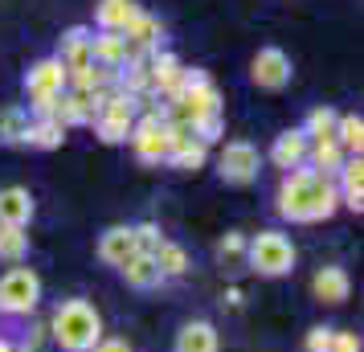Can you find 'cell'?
Returning a JSON list of instances; mask_svg holds the SVG:
<instances>
[{
  "instance_id": "26",
  "label": "cell",
  "mask_w": 364,
  "mask_h": 352,
  "mask_svg": "<svg viewBox=\"0 0 364 352\" xmlns=\"http://www.w3.org/2000/svg\"><path fill=\"white\" fill-rule=\"evenodd\" d=\"M25 132H29V111L25 107H0V144L4 148H21L25 144Z\"/></svg>"
},
{
  "instance_id": "40",
  "label": "cell",
  "mask_w": 364,
  "mask_h": 352,
  "mask_svg": "<svg viewBox=\"0 0 364 352\" xmlns=\"http://www.w3.org/2000/svg\"><path fill=\"white\" fill-rule=\"evenodd\" d=\"M0 352H17V344H13L9 336H0Z\"/></svg>"
},
{
  "instance_id": "19",
  "label": "cell",
  "mask_w": 364,
  "mask_h": 352,
  "mask_svg": "<svg viewBox=\"0 0 364 352\" xmlns=\"http://www.w3.org/2000/svg\"><path fill=\"white\" fill-rule=\"evenodd\" d=\"M37 213L33 205V193L21 185H9L0 188V225H29Z\"/></svg>"
},
{
  "instance_id": "7",
  "label": "cell",
  "mask_w": 364,
  "mask_h": 352,
  "mask_svg": "<svg viewBox=\"0 0 364 352\" xmlns=\"http://www.w3.org/2000/svg\"><path fill=\"white\" fill-rule=\"evenodd\" d=\"M258 168H262V156H258V148L250 139H230V144H221V151H217V176L233 188L254 185L258 181Z\"/></svg>"
},
{
  "instance_id": "30",
  "label": "cell",
  "mask_w": 364,
  "mask_h": 352,
  "mask_svg": "<svg viewBox=\"0 0 364 352\" xmlns=\"http://www.w3.org/2000/svg\"><path fill=\"white\" fill-rule=\"evenodd\" d=\"M151 258H156V267H160V274H164V279H181V274H188V254H184V246L168 242V238L156 246V254H151Z\"/></svg>"
},
{
  "instance_id": "11",
  "label": "cell",
  "mask_w": 364,
  "mask_h": 352,
  "mask_svg": "<svg viewBox=\"0 0 364 352\" xmlns=\"http://www.w3.org/2000/svg\"><path fill=\"white\" fill-rule=\"evenodd\" d=\"M123 41H127V62H135V58H151V53L160 50V41H164V25H160V17H151V13H135V21L123 29ZM123 62V66H127Z\"/></svg>"
},
{
  "instance_id": "6",
  "label": "cell",
  "mask_w": 364,
  "mask_h": 352,
  "mask_svg": "<svg viewBox=\"0 0 364 352\" xmlns=\"http://www.w3.org/2000/svg\"><path fill=\"white\" fill-rule=\"evenodd\" d=\"M135 99L127 95V90H119V86H111L107 95H102V107L99 115H95V135H99L102 144H127V135H132L135 127Z\"/></svg>"
},
{
  "instance_id": "33",
  "label": "cell",
  "mask_w": 364,
  "mask_h": 352,
  "mask_svg": "<svg viewBox=\"0 0 364 352\" xmlns=\"http://www.w3.org/2000/svg\"><path fill=\"white\" fill-rule=\"evenodd\" d=\"M193 135H197V139L205 144V148H209V144H217V139L225 135V115L217 111V115H205V119H197V123H193Z\"/></svg>"
},
{
  "instance_id": "16",
  "label": "cell",
  "mask_w": 364,
  "mask_h": 352,
  "mask_svg": "<svg viewBox=\"0 0 364 352\" xmlns=\"http://www.w3.org/2000/svg\"><path fill=\"white\" fill-rule=\"evenodd\" d=\"M336 193H340V205L360 213L364 209V160L360 156H348L344 168L336 172Z\"/></svg>"
},
{
  "instance_id": "36",
  "label": "cell",
  "mask_w": 364,
  "mask_h": 352,
  "mask_svg": "<svg viewBox=\"0 0 364 352\" xmlns=\"http://www.w3.org/2000/svg\"><path fill=\"white\" fill-rule=\"evenodd\" d=\"M46 324H29L25 328V336H21V344H17V352H41V344H46Z\"/></svg>"
},
{
  "instance_id": "38",
  "label": "cell",
  "mask_w": 364,
  "mask_h": 352,
  "mask_svg": "<svg viewBox=\"0 0 364 352\" xmlns=\"http://www.w3.org/2000/svg\"><path fill=\"white\" fill-rule=\"evenodd\" d=\"M90 352H132V344H127V340H119V336H102Z\"/></svg>"
},
{
  "instance_id": "29",
  "label": "cell",
  "mask_w": 364,
  "mask_h": 352,
  "mask_svg": "<svg viewBox=\"0 0 364 352\" xmlns=\"http://www.w3.org/2000/svg\"><path fill=\"white\" fill-rule=\"evenodd\" d=\"M168 168H176V172H200V168L209 164V148L200 144V139H188V144H181V148L168 151Z\"/></svg>"
},
{
  "instance_id": "23",
  "label": "cell",
  "mask_w": 364,
  "mask_h": 352,
  "mask_svg": "<svg viewBox=\"0 0 364 352\" xmlns=\"http://www.w3.org/2000/svg\"><path fill=\"white\" fill-rule=\"evenodd\" d=\"M90 62L95 66H107V70H123V62H127V41H123V33H95L90 37Z\"/></svg>"
},
{
  "instance_id": "4",
  "label": "cell",
  "mask_w": 364,
  "mask_h": 352,
  "mask_svg": "<svg viewBox=\"0 0 364 352\" xmlns=\"http://www.w3.org/2000/svg\"><path fill=\"white\" fill-rule=\"evenodd\" d=\"M295 242L282 230H258L254 238H246V267L262 279H282L295 270Z\"/></svg>"
},
{
  "instance_id": "1",
  "label": "cell",
  "mask_w": 364,
  "mask_h": 352,
  "mask_svg": "<svg viewBox=\"0 0 364 352\" xmlns=\"http://www.w3.org/2000/svg\"><path fill=\"white\" fill-rule=\"evenodd\" d=\"M340 209V193L336 181L319 176L315 168H291L282 172V185L274 193V213L291 225H315V221H328Z\"/></svg>"
},
{
  "instance_id": "18",
  "label": "cell",
  "mask_w": 364,
  "mask_h": 352,
  "mask_svg": "<svg viewBox=\"0 0 364 352\" xmlns=\"http://www.w3.org/2000/svg\"><path fill=\"white\" fill-rule=\"evenodd\" d=\"M172 352H221V336H217V328L209 319H188L176 332Z\"/></svg>"
},
{
  "instance_id": "13",
  "label": "cell",
  "mask_w": 364,
  "mask_h": 352,
  "mask_svg": "<svg viewBox=\"0 0 364 352\" xmlns=\"http://www.w3.org/2000/svg\"><path fill=\"white\" fill-rule=\"evenodd\" d=\"M21 86H25L29 99H33V95H62V90H66V66H62L58 58H41V62H33V66L25 70Z\"/></svg>"
},
{
  "instance_id": "27",
  "label": "cell",
  "mask_w": 364,
  "mask_h": 352,
  "mask_svg": "<svg viewBox=\"0 0 364 352\" xmlns=\"http://www.w3.org/2000/svg\"><path fill=\"white\" fill-rule=\"evenodd\" d=\"M336 123H340V111L315 107V111H307V119H303L299 132L307 135V144H323V139H336Z\"/></svg>"
},
{
  "instance_id": "28",
  "label": "cell",
  "mask_w": 364,
  "mask_h": 352,
  "mask_svg": "<svg viewBox=\"0 0 364 352\" xmlns=\"http://www.w3.org/2000/svg\"><path fill=\"white\" fill-rule=\"evenodd\" d=\"M25 258H29V234H25V225H0V262L21 267Z\"/></svg>"
},
{
  "instance_id": "2",
  "label": "cell",
  "mask_w": 364,
  "mask_h": 352,
  "mask_svg": "<svg viewBox=\"0 0 364 352\" xmlns=\"http://www.w3.org/2000/svg\"><path fill=\"white\" fill-rule=\"evenodd\" d=\"M46 332L62 352H90L102 340V316L90 299H62L53 307Z\"/></svg>"
},
{
  "instance_id": "12",
  "label": "cell",
  "mask_w": 364,
  "mask_h": 352,
  "mask_svg": "<svg viewBox=\"0 0 364 352\" xmlns=\"http://www.w3.org/2000/svg\"><path fill=\"white\" fill-rule=\"evenodd\" d=\"M181 78H184V66H181L176 53L156 50L148 58V90L156 99H172V95L181 90Z\"/></svg>"
},
{
  "instance_id": "31",
  "label": "cell",
  "mask_w": 364,
  "mask_h": 352,
  "mask_svg": "<svg viewBox=\"0 0 364 352\" xmlns=\"http://www.w3.org/2000/svg\"><path fill=\"white\" fill-rule=\"evenodd\" d=\"M336 144L344 148V156H360V148H364V119L360 115H340V123H336Z\"/></svg>"
},
{
  "instance_id": "5",
  "label": "cell",
  "mask_w": 364,
  "mask_h": 352,
  "mask_svg": "<svg viewBox=\"0 0 364 352\" xmlns=\"http://www.w3.org/2000/svg\"><path fill=\"white\" fill-rule=\"evenodd\" d=\"M37 303H41V279L33 267H9L0 274V316H33Z\"/></svg>"
},
{
  "instance_id": "34",
  "label": "cell",
  "mask_w": 364,
  "mask_h": 352,
  "mask_svg": "<svg viewBox=\"0 0 364 352\" xmlns=\"http://www.w3.org/2000/svg\"><path fill=\"white\" fill-rule=\"evenodd\" d=\"M132 234H135V250L139 254H156V246L164 242V234H160L156 221H139V225H132Z\"/></svg>"
},
{
  "instance_id": "39",
  "label": "cell",
  "mask_w": 364,
  "mask_h": 352,
  "mask_svg": "<svg viewBox=\"0 0 364 352\" xmlns=\"http://www.w3.org/2000/svg\"><path fill=\"white\" fill-rule=\"evenodd\" d=\"M242 299H246L242 287H230V291H225V303H230V307H242Z\"/></svg>"
},
{
  "instance_id": "21",
  "label": "cell",
  "mask_w": 364,
  "mask_h": 352,
  "mask_svg": "<svg viewBox=\"0 0 364 352\" xmlns=\"http://www.w3.org/2000/svg\"><path fill=\"white\" fill-rule=\"evenodd\" d=\"M119 274L127 279V287H135V291H156V287H164L168 279L160 274V267H156V258L151 254H132L123 267H119Z\"/></svg>"
},
{
  "instance_id": "9",
  "label": "cell",
  "mask_w": 364,
  "mask_h": 352,
  "mask_svg": "<svg viewBox=\"0 0 364 352\" xmlns=\"http://www.w3.org/2000/svg\"><path fill=\"white\" fill-rule=\"evenodd\" d=\"M102 95H107V90H62L53 119H58L66 132L70 127H86V123H95V115H99Z\"/></svg>"
},
{
  "instance_id": "35",
  "label": "cell",
  "mask_w": 364,
  "mask_h": 352,
  "mask_svg": "<svg viewBox=\"0 0 364 352\" xmlns=\"http://www.w3.org/2000/svg\"><path fill=\"white\" fill-rule=\"evenodd\" d=\"M331 336H336L331 324H315L311 332H307V340H303V348H307V352H328L331 348Z\"/></svg>"
},
{
  "instance_id": "17",
  "label": "cell",
  "mask_w": 364,
  "mask_h": 352,
  "mask_svg": "<svg viewBox=\"0 0 364 352\" xmlns=\"http://www.w3.org/2000/svg\"><path fill=\"white\" fill-rule=\"evenodd\" d=\"M307 135L299 132V127H291V132L274 135V144H270V164L282 168V172H291V168H303L307 164Z\"/></svg>"
},
{
  "instance_id": "10",
  "label": "cell",
  "mask_w": 364,
  "mask_h": 352,
  "mask_svg": "<svg viewBox=\"0 0 364 352\" xmlns=\"http://www.w3.org/2000/svg\"><path fill=\"white\" fill-rule=\"evenodd\" d=\"M250 82L258 86V90H282V86L291 82V58H287V50L266 46V50L254 53V62H250Z\"/></svg>"
},
{
  "instance_id": "37",
  "label": "cell",
  "mask_w": 364,
  "mask_h": 352,
  "mask_svg": "<svg viewBox=\"0 0 364 352\" xmlns=\"http://www.w3.org/2000/svg\"><path fill=\"white\" fill-rule=\"evenodd\" d=\"M328 352H360V336H356V332H340V328H336Z\"/></svg>"
},
{
  "instance_id": "8",
  "label": "cell",
  "mask_w": 364,
  "mask_h": 352,
  "mask_svg": "<svg viewBox=\"0 0 364 352\" xmlns=\"http://www.w3.org/2000/svg\"><path fill=\"white\" fill-rule=\"evenodd\" d=\"M127 144H132L135 160L139 164H164L168 160V119L148 111V115H135V127L127 135Z\"/></svg>"
},
{
  "instance_id": "20",
  "label": "cell",
  "mask_w": 364,
  "mask_h": 352,
  "mask_svg": "<svg viewBox=\"0 0 364 352\" xmlns=\"http://www.w3.org/2000/svg\"><path fill=\"white\" fill-rule=\"evenodd\" d=\"M90 37H95V29H86V25H70L66 33H62V41H58V62L66 70H78L90 62Z\"/></svg>"
},
{
  "instance_id": "22",
  "label": "cell",
  "mask_w": 364,
  "mask_h": 352,
  "mask_svg": "<svg viewBox=\"0 0 364 352\" xmlns=\"http://www.w3.org/2000/svg\"><path fill=\"white\" fill-rule=\"evenodd\" d=\"M135 13H139L135 0H99L95 4V25H99V33H123L135 21Z\"/></svg>"
},
{
  "instance_id": "3",
  "label": "cell",
  "mask_w": 364,
  "mask_h": 352,
  "mask_svg": "<svg viewBox=\"0 0 364 352\" xmlns=\"http://www.w3.org/2000/svg\"><path fill=\"white\" fill-rule=\"evenodd\" d=\"M221 111V90L213 86V78L205 74V70H184V78H181V90L172 95V99L160 107V115L172 119V123H197V119L205 115H217Z\"/></svg>"
},
{
  "instance_id": "25",
  "label": "cell",
  "mask_w": 364,
  "mask_h": 352,
  "mask_svg": "<svg viewBox=\"0 0 364 352\" xmlns=\"http://www.w3.org/2000/svg\"><path fill=\"white\" fill-rule=\"evenodd\" d=\"M62 139H66V127L58 119H29V132H25V144L21 148L53 151V148H62Z\"/></svg>"
},
{
  "instance_id": "32",
  "label": "cell",
  "mask_w": 364,
  "mask_h": 352,
  "mask_svg": "<svg viewBox=\"0 0 364 352\" xmlns=\"http://www.w3.org/2000/svg\"><path fill=\"white\" fill-rule=\"evenodd\" d=\"M217 262L225 270H242L246 267V234H225L221 242H217Z\"/></svg>"
},
{
  "instance_id": "24",
  "label": "cell",
  "mask_w": 364,
  "mask_h": 352,
  "mask_svg": "<svg viewBox=\"0 0 364 352\" xmlns=\"http://www.w3.org/2000/svg\"><path fill=\"white\" fill-rule=\"evenodd\" d=\"M344 148L336 144V139H323V144H311L307 148V168H315L319 176H328V181H336V172L344 168Z\"/></svg>"
},
{
  "instance_id": "15",
  "label": "cell",
  "mask_w": 364,
  "mask_h": 352,
  "mask_svg": "<svg viewBox=\"0 0 364 352\" xmlns=\"http://www.w3.org/2000/svg\"><path fill=\"white\" fill-rule=\"evenodd\" d=\"M95 254H99V262H107V267H123L135 250V234H132V225H111V230H102L99 234V246H95Z\"/></svg>"
},
{
  "instance_id": "14",
  "label": "cell",
  "mask_w": 364,
  "mask_h": 352,
  "mask_svg": "<svg viewBox=\"0 0 364 352\" xmlns=\"http://www.w3.org/2000/svg\"><path fill=\"white\" fill-rule=\"evenodd\" d=\"M311 295L319 303H328V307H340V303L352 295V279H348V270L344 267H319L311 274Z\"/></svg>"
}]
</instances>
